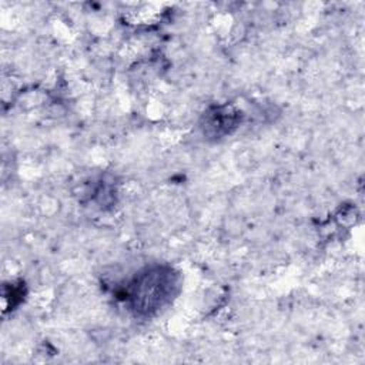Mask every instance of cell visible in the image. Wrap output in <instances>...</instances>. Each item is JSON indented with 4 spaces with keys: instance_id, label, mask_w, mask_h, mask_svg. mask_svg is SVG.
Masks as SVG:
<instances>
[{
    "instance_id": "1",
    "label": "cell",
    "mask_w": 365,
    "mask_h": 365,
    "mask_svg": "<svg viewBox=\"0 0 365 365\" xmlns=\"http://www.w3.org/2000/svg\"><path fill=\"white\" fill-rule=\"evenodd\" d=\"M174 285L171 271H164L160 268L147 271L134 282L131 298L137 308L148 312L163 307V304L167 302Z\"/></svg>"
}]
</instances>
